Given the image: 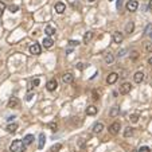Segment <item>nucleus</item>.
Returning <instances> with one entry per match:
<instances>
[{
	"label": "nucleus",
	"mask_w": 152,
	"mask_h": 152,
	"mask_svg": "<svg viewBox=\"0 0 152 152\" xmlns=\"http://www.w3.org/2000/svg\"><path fill=\"white\" fill-rule=\"evenodd\" d=\"M49 128H50L52 132H57V131H58V125H57V122H54V121H52V122H49Z\"/></svg>",
	"instance_id": "28"
},
{
	"label": "nucleus",
	"mask_w": 152,
	"mask_h": 152,
	"mask_svg": "<svg viewBox=\"0 0 152 152\" xmlns=\"http://www.w3.org/2000/svg\"><path fill=\"white\" fill-rule=\"evenodd\" d=\"M121 7V0H117V8Z\"/></svg>",
	"instance_id": "42"
},
{
	"label": "nucleus",
	"mask_w": 152,
	"mask_h": 152,
	"mask_svg": "<svg viewBox=\"0 0 152 152\" xmlns=\"http://www.w3.org/2000/svg\"><path fill=\"white\" fill-rule=\"evenodd\" d=\"M44 34L47 35V37H52V35L55 34V28L52 26H46L44 27Z\"/></svg>",
	"instance_id": "17"
},
{
	"label": "nucleus",
	"mask_w": 152,
	"mask_h": 152,
	"mask_svg": "<svg viewBox=\"0 0 152 152\" xmlns=\"http://www.w3.org/2000/svg\"><path fill=\"white\" fill-rule=\"evenodd\" d=\"M132 135H133V128L127 127L125 129H124V136H125V137H131Z\"/></svg>",
	"instance_id": "24"
},
{
	"label": "nucleus",
	"mask_w": 152,
	"mask_h": 152,
	"mask_svg": "<svg viewBox=\"0 0 152 152\" xmlns=\"http://www.w3.org/2000/svg\"><path fill=\"white\" fill-rule=\"evenodd\" d=\"M117 79H119V74L117 73H110L106 77V84L108 85H113Z\"/></svg>",
	"instance_id": "7"
},
{
	"label": "nucleus",
	"mask_w": 152,
	"mask_h": 152,
	"mask_svg": "<svg viewBox=\"0 0 152 152\" xmlns=\"http://www.w3.org/2000/svg\"><path fill=\"white\" fill-rule=\"evenodd\" d=\"M129 120H131V122H133V124H136V122L139 121V114H131Z\"/></svg>",
	"instance_id": "31"
},
{
	"label": "nucleus",
	"mask_w": 152,
	"mask_h": 152,
	"mask_svg": "<svg viewBox=\"0 0 152 152\" xmlns=\"http://www.w3.org/2000/svg\"><path fill=\"white\" fill-rule=\"evenodd\" d=\"M131 58L133 61H136L137 58H139V51H136V50H132L131 51Z\"/></svg>",
	"instance_id": "30"
},
{
	"label": "nucleus",
	"mask_w": 152,
	"mask_h": 152,
	"mask_svg": "<svg viewBox=\"0 0 152 152\" xmlns=\"http://www.w3.org/2000/svg\"><path fill=\"white\" fill-rule=\"evenodd\" d=\"M137 8H139L137 0H129V2L127 3V10L131 11V12H135V11H137Z\"/></svg>",
	"instance_id": "3"
},
{
	"label": "nucleus",
	"mask_w": 152,
	"mask_h": 152,
	"mask_svg": "<svg viewBox=\"0 0 152 152\" xmlns=\"http://www.w3.org/2000/svg\"><path fill=\"white\" fill-rule=\"evenodd\" d=\"M57 86H58V82H57V79H50L47 84H46V89H47L49 92H54L57 89Z\"/></svg>",
	"instance_id": "8"
},
{
	"label": "nucleus",
	"mask_w": 152,
	"mask_h": 152,
	"mask_svg": "<svg viewBox=\"0 0 152 152\" xmlns=\"http://www.w3.org/2000/svg\"><path fill=\"white\" fill-rule=\"evenodd\" d=\"M104 131V124L102 122H96L94 125H93V132L94 133H101Z\"/></svg>",
	"instance_id": "15"
},
{
	"label": "nucleus",
	"mask_w": 152,
	"mask_h": 152,
	"mask_svg": "<svg viewBox=\"0 0 152 152\" xmlns=\"http://www.w3.org/2000/svg\"><path fill=\"white\" fill-rule=\"evenodd\" d=\"M61 147H62V145H61L59 143L55 144V145H52V147H51V152H58V151L61 149Z\"/></svg>",
	"instance_id": "32"
},
{
	"label": "nucleus",
	"mask_w": 152,
	"mask_h": 152,
	"mask_svg": "<svg viewBox=\"0 0 152 152\" xmlns=\"http://www.w3.org/2000/svg\"><path fill=\"white\" fill-rule=\"evenodd\" d=\"M62 81L65 84H71L73 81H74V75L71 73H65V74L62 75Z\"/></svg>",
	"instance_id": "10"
},
{
	"label": "nucleus",
	"mask_w": 152,
	"mask_h": 152,
	"mask_svg": "<svg viewBox=\"0 0 152 152\" xmlns=\"http://www.w3.org/2000/svg\"><path fill=\"white\" fill-rule=\"evenodd\" d=\"M44 141H46V136L44 133H39V141H38V148L42 149L44 147Z\"/></svg>",
	"instance_id": "16"
},
{
	"label": "nucleus",
	"mask_w": 152,
	"mask_h": 152,
	"mask_svg": "<svg viewBox=\"0 0 152 152\" xmlns=\"http://www.w3.org/2000/svg\"><path fill=\"white\" fill-rule=\"evenodd\" d=\"M120 129H121V124H120L119 121L110 124V127H109V132L112 133V135H117V133L120 132Z\"/></svg>",
	"instance_id": "2"
},
{
	"label": "nucleus",
	"mask_w": 152,
	"mask_h": 152,
	"mask_svg": "<svg viewBox=\"0 0 152 152\" xmlns=\"http://www.w3.org/2000/svg\"><path fill=\"white\" fill-rule=\"evenodd\" d=\"M5 129H7V132H10V133H15L16 129H17V124H15V122H12V124H8Z\"/></svg>",
	"instance_id": "20"
},
{
	"label": "nucleus",
	"mask_w": 152,
	"mask_h": 152,
	"mask_svg": "<svg viewBox=\"0 0 152 152\" xmlns=\"http://www.w3.org/2000/svg\"><path fill=\"white\" fill-rule=\"evenodd\" d=\"M97 112H98V108L96 105H89V106L86 108V114L87 116H94V114H97Z\"/></svg>",
	"instance_id": "11"
},
{
	"label": "nucleus",
	"mask_w": 152,
	"mask_h": 152,
	"mask_svg": "<svg viewBox=\"0 0 152 152\" xmlns=\"http://www.w3.org/2000/svg\"><path fill=\"white\" fill-rule=\"evenodd\" d=\"M104 61H105V63H108V65H112L114 62V57H113L112 52H106L105 57H104Z\"/></svg>",
	"instance_id": "13"
},
{
	"label": "nucleus",
	"mask_w": 152,
	"mask_h": 152,
	"mask_svg": "<svg viewBox=\"0 0 152 152\" xmlns=\"http://www.w3.org/2000/svg\"><path fill=\"white\" fill-rule=\"evenodd\" d=\"M92 38H93V32L92 31H87V32H85V35H84V43H89L90 40H92Z\"/></svg>",
	"instance_id": "21"
},
{
	"label": "nucleus",
	"mask_w": 152,
	"mask_h": 152,
	"mask_svg": "<svg viewBox=\"0 0 152 152\" xmlns=\"http://www.w3.org/2000/svg\"><path fill=\"white\" fill-rule=\"evenodd\" d=\"M40 84V81H39V78H35V79H32L31 81V84H30V86H28V90H31L32 87H35V86H38Z\"/></svg>",
	"instance_id": "25"
},
{
	"label": "nucleus",
	"mask_w": 152,
	"mask_h": 152,
	"mask_svg": "<svg viewBox=\"0 0 152 152\" xmlns=\"http://www.w3.org/2000/svg\"><path fill=\"white\" fill-rule=\"evenodd\" d=\"M112 40H113V43H121L124 40V35L120 31H114L112 34Z\"/></svg>",
	"instance_id": "4"
},
{
	"label": "nucleus",
	"mask_w": 152,
	"mask_h": 152,
	"mask_svg": "<svg viewBox=\"0 0 152 152\" xmlns=\"http://www.w3.org/2000/svg\"><path fill=\"white\" fill-rule=\"evenodd\" d=\"M144 50L147 51V52H152V42L144 43Z\"/></svg>",
	"instance_id": "27"
},
{
	"label": "nucleus",
	"mask_w": 152,
	"mask_h": 152,
	"mask_svg": "<svg viewBox=\"0 0 152 152\" xmlns=\"http://www.w3.org/2000/svg\"><path fill=\"white\" fill-rule=\"evenodd\" d=\"M148 8L152 10V0H149V3H148Z\"/></svg>",
	"instance_id": "41"
},
{
	"label": "nucleus",
	"mask_w": 152,
	"mask_h": 152,
	"mask_svg": "<svg viewBox=\"0 0 152 152\" xmlns=\"http://www.w3.org/2000/svg\"><path fill=\"white\" fill-rule=\"evenodd\" d=\"M42 43H43V46H44L46 49H50L51 46L54 44V40L51 39V37H46V38H43V42Z\"/></svg>",
	"instance_id": "14"
},
{
	"label": "nucleus",
	"mask_w": 152,
	"mask_h": 152,
	"mask_svg": "<svg viewBox=\"0 0 152 152\" xmlns=\"http://www.w3.org/2000/svg\"><path fill=\"white\" fill-rule=\"evenodd\" d=\"M32 141H34V135H26L24 139H23V143L26 145H30Z\"/></svg>",
	"instance_id": "22"
},
{
	"label": "nucleus",
	"mask_w": 152,
	"mask_h": 152,
	"mask_svg": "<svg viewBox=\"0 0 152 152\" xmlns=\"http://www.w3.org/2000/svg\"><path fill=\"white\" fill-rule=\"evenodd\" d=\"M133 81H135L136 84H141L144 81V73L143 71H136L135 75H133Z\"/></svg>",
	"instance_id": "9"
},
{
	"label": "nucleus",
	"mask_w": 152,
	"mask_h": 152,
	"mask_svg": "<svg viewBox=\"0 0 152 152\" xmlns=\"http://www.w3.org/2000/svg\"><path fill=\"white\" fill-rule=\"evenodd\" d=\"M5 8H7V5H5V3H4V2H0V17L3 16V14H4Z\"/></svg>",
	"instance_id": "29"
},
{
	"label": "nucleus",
	"mask_w": 152,
	"mask_h": 152,
	"mask_svg": "<svg viewBox=\"0 0 152 152\" xmlns=\"http://www.w3.org/2000/svg\"><path fill=\"white\" fill-rule=\"evenodd\" d=\"M10 11H11V12H16V11H17V5H11V7H10Z\"/></svg>",
	"instance_id": "35"
},
{
	"label": "nucleus",
	"mask_w": 152,
	"mask_h": 152,
	"mask_svg": "<svg viewBox=\"0 0 152 152\" xmlns=\"http://www.w3.org/2000/svg\"><path fill=\"white\" fill-rule=\"evenodd\" d=\"M87 2H89V3H93V2H94V0H87Z\"/></svg>",
	"instance_id": "43"
},
{
	"label": "nucleus",
	"mask_w": 152,
	"mask_h": 152,
	"mask_svg": "<svg viewBox=\"0 0 152 152\" xmlns=\"http://www.w3.org/2000/svg\"><path fill=\"white\" fill-rule=\"evenodd\" d=\"M93 100H98V94H97V90H93Z\"/></svg>",
	"instance_id": "38"
},
{
	"label": "nucleus",
	"mask_w": 152,
	"mask_h": 152,
	"mask_svg": "<svg viewBox=\"0 0 152 152\" xmlns=\"http://www.w3.org/2000/svg\"><path fill=\"white\" fill-rule=\"evenodd\" d=\"M133 30H135V23H133V22H128L127 26H125V32L127 34H132Z\"/></svg>",
	"instance_id": "19"
},
{
	"label": "nucleus",
	"mask_w": 152,
	"mask_h": 152,
	"mask_svg": "<svg viewBox=\"0 0 152 152\" xmlns=\"http://www.w3.org/2000/svg\"><path fill=\"white\" fill-rule=\"evenodd\" d=\"M119 113H120V108H119V106H113L112 110L109 112V116H110V117H116Z\"/></svg>",
	"instance_id": "23"
},
{
	"label": "nucleus",
	"mask_w": 152,
	"mask_h": 152,
	"mask_svg": "<svg viewBox=\"0 0 152 152\" xmlns=\"http://www.w3.org/2000/svg\"><path fill=\"white\" fill-rule=\"evenodd\" d=\"M17 105H19V100L16 97H11L8 101V108H16Z\"/></svg>",
	"instance_id": "18"
},
{
	"label": "nucleus",
	"mask_w": 152,
	"mask_h": 152,
	"mask_svg": "<svg viewBox=\"0 0 152 152\" xmlns=\"http://www.w3.org/2000/svg\"><path fill=\"white\" fill-rule=\"evenodd\" d=\"M69 44H70V46H78V44H79V42H78V40H70Z\"/></svg>",
	"instance_id": "36"
},
{
	"label": "nucleus",
	"mask_w": 152,
	"mask_h": 152,
	"mask_svg": "<svg viewBox=\"0 0 152 152\" xmlns=\"http://www.w3.org/2000/svg\"><path fill=\"white\" fill-rule=\"evenodd\" d=\"M127 51H128L127 49H122V50H120V51H119V54H117V57H119V58H121V57H124V55L127 54Z\"/></svg>",
	"instance_id": "34"
},
{
	"label": "nucleus",
	"mask_w": 152,
	"mask_h": 152,
	"mask_svg": "<svg viewBox=\"0 0 152 152\" xmlns=\"http://www.w3.org/2000/svg\"><path fill=\"white\" fill-rule=\"evenodd\" d=\"M148 65H151V66H152V57H149V58H148Z\"/></svg>",
	"instance_id": "40"
},
{
	"label": "nucleus",
	"mask_w": 152,
	"mask_h": 152,
	"mask_svg": "<svg viewBox=\"0 0 152 152\" xmlns=\"http://www.w3.org/2000/svg\"><path fill=\"white\" fill-rule=\"evenodd\" d=\"M54 8H55V11H57L58 14H63V12H65V10H66V5L63 4L62 2H58V3L55 4Z\"/></svg>",
	"instance_id": "12"
},
{
	"label": "nucleus",
	"mask_w": 152,
	"mask_h": 152,
	"mask_svg": "<svg viewBox=\"0 0 152 152\" xmlns=\"http://www.w3.org/2000/svg\"><path fill=\"white\" fill-rule=\"evenodd\" d=\"M32 97H34V94H32V93H28V94H27V97H26V101H31V100H32Z\"/></svg>",
	"instance_id": "37"
},
{
	"label": "nucleus",
	"mask_w": 152,
	"mask_h": 152,
	"mask_svg": "<svg viewBox=\"0 0 152 152\" xmlns=\"http://www.w3.org/2000/svg\"><path fill=\"white\" fill-rule=\"evenodd\" d=\"M139 152H151V148L147 147V145H143V147L139 148Z\"/></svg>",
	"instance_id": "33"
},
{
	"label": "nucleus",
	"mask_w": 152,
	"mask_h": 152,
	"mask_svg": "<svg viewBox=\"0 0 152 152\" xmlns=\"http://www.w3.org/2000/svg\"><path fill=\"white\" fill-rule=\"evenodd\" d=\"M144 32H145V35H148V37L152 38V24H147V26H145Z\"/></svg>",
	"instance_id": "26"
},
{
	"label": "nucleus",
	"mask_w": 152,
	"mask_h": 152,
	"mask_svg": "<svg viewBox=\"0 0 152 152\" xmlns=\"http://www.w3.org/2000/svg\"><path fill=\"white\" fill-rule=\"evenodd\" d=\"M109 2H112V0H109Z\"/></svg>",
	"instance_id": "44"
},
{
	"label": "nucleus",
	"mask_w": 152,
	"mask_h": 152,
	"mask_svg": "<svg viewBox=\"0 0 152 152\" xmlns=\"http://www.w3.org/2000/svg\"><path fill=\"white\" fill-rule=\"evenodd\" d=\"M26 149V144L22 140H14L10 145V151L11 152H23Z\"/></svg>",
	"instance_id": "1"
},
{
	"label": "nucleus",
	"mask_w": 152,
	"mask_h": 152,
	"mask_svg": "<svg viewBox=\"0 0 152 152\" xmlns=\"http://www.w3.org/2000/svg\"><path fill=\"white\" fill-rule=\"evenodd\" d=\"M40 51H42V47H40L39 43H32L30 46V52H31L32 55H39Z\"/></svg>",
	"instance_id": "5"
},
{
	"label": "nucleus",
	"mask_w": 152,
	"mask_h": 152,
	"mask_svg": "<svg viewBox=\"0 0 152 152\" xmlns=\"http://www.w3.org/2000/svg\"><path fill=\"white\" fill-rule=\"evenodd\" d=\"M84 67H85V66H84V63H81V62H79V63H77V69H79V70H82Z\"/></svg>",
	"instance_id": "39"
},
{
	"label": "nucleus",
	"mask_w": 152,
	"mask_h": 152,
	"mask_svg": "<svg viewBox=\"0 0 152 152\" xmlns=\"http://www.w3.org/2000/svg\"><path fill=\"white\" fill-rule=\"evenodd\" d=\"M131 89H132V85L129 82H124L120 86V93L121 94H128V93H131Z\"/></svg>",
	"instance_id": "6"
}]
</instances>
